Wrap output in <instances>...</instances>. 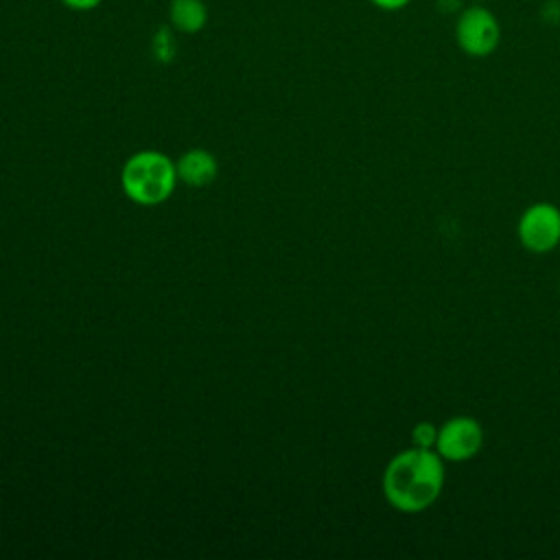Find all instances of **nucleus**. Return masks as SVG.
<instances>
[{
    "label": "nucleus",
    "mask_w": 560,
    "mask_h": 560,
    "mask_svg": "<svg viewBox=\"0 0 560 560\" xmlns=\"http://www.w3.org/2000/svg\"><path fill=\"white\" fill-rule=\"evenodd\" d=\"M444 459L435 448L409 446L396 453L383 470V494L402 514L431 508L444 488Z\"/></svg>",
    "instance_id": "1"
},
{
    "label": "nucleus",
    "mask_w": 560,
    "mask_h": 560,
    "mask_svg": "<svg viewBox=\"0 0 560 560\" xmlns=\"http://www.w3.org/2000/svg\"><path fill=\"white\" fill-rule=\"evenodd\" d=\"M175 162L162 151L144 149L127 158L120 171L122 192L140 206H158L166 201L177 186Z\"/></svg>",
    "instance_id": "2"
},
{
    "label": "nucleus",
    "mask_w": 560,
    "mask_h": 560,
    "mask_svg": "<svg viewBox=\"0 0 560 560\" xmlns=\"http://www.w3.org/2000/svg\"><path fill=\"white\" fill-rule=\"evenodd\" d=\"M453 35L464 55L483 59L499 48L501 24L483 2H470L457 13Z\"/></svg>",
    "instance_id": "3"
},
{
    "label": "nucleus",
    "mask_w": 560,
    "mask_h": 560,
    "mask_svg": "<svg viewBox=\"0 0 560 560\" xmlns=\"http://www.w3.org/2000/svg\"><path fill=\"white\" fill-rule=\"evenodd\" d=\"M516 234L521 245L534 254H547L560 245V208L538 201L525 208L518 219Z\"/></svg>",
    "instance_id": "4"
},
{
    "label": "nucleus",
    "mask_w": 560,
    "mask_h": 560,
    "mask_svg": "<svg viewBox=\"0 0 560 560\" xmlns=\"http://www.w3.org/2000/svg\"><path fill=\"white\" fill-rule=\"evenodd\" d=\"M483 446V429L472 416H455L438 427L435 451L444 462H468Z\"/></svg>",
    "instance_id": "5"
},
{
    "label": "nucleus",
    "mask_w": 560,
    "mask_h": 560,
    "mask_svg": "<svg viewBox=\"0 0 560 560\" xmlns=\"http://www.w3.org/2000/svg\"><path fill=\"white\" fill-rule=\"evenodd\" d=\"M175 168H177L179 182L195 186V188L212 184L219 173L217 158L206 149H190V151L182 153L179 160L175 162Z\"/></svg>",
    "instance_id": "6"
},
{
    "label": "nucleus",
    "mask_w": 560,
    "mask_h": 560,
    "mask_svg": "<svg viewBox=\"0 0 560 560\" xmlns=\"http://www.w3.org/2000/svg\"><path fill=\"white\" fill-rule=\"evenodd\" d=\"M168 26L179 35H195L208 24V4L203 0H168Z\"/></svg>",
    "instance_id": "7"
},
{
    "label": "nucleus",
    "mask_w": 560,
    "mask_h": 560,
    "mask_svg": "<svg viewBox=\"0 0 560 560\" xmlns=\"http://www.w3.org/2000/svg\"><path fill=\"white\" fill-rule=\"evenodd\" d=\"M435 440H438V427L433 422L422 420V422L413 424V429H411V446L435 448Z\"/></svg>",
    "instance_id": "8"
},
{
    "label": "nucleus",
    "mask_w": 560,
    "mask_h": 560,
    "mask_svg": "<svg viewBox=\"0 0 560 560\" xmlns=\"http://www.w3.org/2000/svg\"><path fill=\"white\" fill-rule=\"evenodd\" d=\"M66 9L70 11H77V13H88V11H94L103 4V0H59Z\"/></svg>",
    "instance_id": "9"
},
{
    "label": "nucleus",
    "mask_w": 560,
    "mask_h": 560,
    "mask_svg": "<svg viewBox=\"0 0 560 560\" xmlns=\"http://www.w3.org/2000/svg\"><path fill=\"white\" fill-rule=\"evenodd\" d=\"M372 7L381 9V11H402L411 0H368Z\"/></svg>",
    "instance_id": "10"
},
{
    "label": "nucleus",
    "mask_w": 560,
    "mask_h": 560,
    "mask_svg": "<svg viewBox=\"0 0 560 560\" xmlns=\"http://www.w3.org/2000/svg\"><path fill=\"white\" fill-rule=\"evenodd\" d=\"M438 7L442 13H459L466 4L464 0H438Z\"/></svg>",
    "instance_id": "11"
},
{
    "label": "nucleus",
    "mask_w": 560,
    "mask_h": 560,
    "mask_svg": "<svg viewBox=\"0 0 560 560\" xmlns=\"http://www.w3.org/2000/svg\"><path fill=\"white\" fill-rule=\"evenodd\" d=\"M470 2H488V0H470Z\"/></svg>",
    "instance_id": "12"
}]
</instances>
